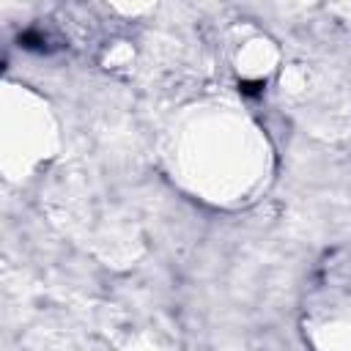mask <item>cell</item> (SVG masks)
Instances as JSON below:
<instances>
[{"label":"cell","instance_id":"1","mask_svg":"<svg viewBox=\"0 0 351 351\" xmlns=\"http://www.w3.org/2000/svg\"><path fill=\"white\" fill-rule=\"evenodd\" d=\"M19 44H22L25 49H38V52H44V49H47V36H44L41 30H25V33L19 36Z\"/></svg>","mask_w":351,"mask_h":351},{"label":"cell","instance_id":"2","mask_svg":"<svg viewBox=\"0 0 351 351\" xmlns=\"http://www.w3.org/2000/svg\"><path fill=\"white\" fill-rule=\"evenodd\" d=\"M261 88H263V82H241V90H244V93H250V96L261 93Z\"/></svg>","mask_w":351,"mask_h":351}]
</instances>
